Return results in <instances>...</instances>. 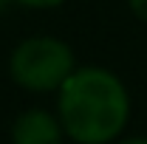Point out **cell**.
I'll return each instance as SVG.
<instances>
[{
    "mask_svg": "<svg viewBox=\"0 0 147 144\" xmlns=\"http://www.w3.org/2000/svg\"><path fill=\"white\" fill-rule=\"evenodd\" d=\"M14 144H62V124L48 110H26L11 127Z\"/></svg>",
    "mask_w": 147,
    "mask_h": 144,
    "instance_id": "cell-3",
    "label": "cell"
},
{
    "mask_svg": "<svg viewBox=\"0 0 147 144\" xmlns=\"http://www.w3.org/2000/svg\"><path fill=\"white\" fill-rule=\"evenodd\" d=\"M122 144H147V139L144 136H133V139H125Z\"/></svg>",
    "mask_w": 147,
    "mask_h": 144,
    "instance_id": "cell-6",
    "label": "cell"
},
{
    "mask_svg": "<svg viewBox=\"0 0 147 144\" xmlns=\"http://www.w3.org/2000/svg\"><path fill=\"white\" fill-rule=\"evenodd\" d=\"M9 71L26 90H59L74 73V51L57 37H31L14 48Z\"/></svg>",
    "mask_w": 147,
    "mask_h": 144,
    "instance_id": "cell-2",
    "label": "cell"
},
{
    "mask_svg": "<svg viewBox=\"0 0 147 144\" xmlns=\"http://www.w3.org/2000/svg\"><path fill=\"white\" fill-rule=\"evenodd\" d=\"M20 6H28V9H54L59 3H65V0H14Z\"/></svg>",
    "mask_w": 147,
    "mask_h": 144,
    "instance_id": "cell-4",
    "label": "cell"
},
{
    "mask_svg": "<svg viewBox=\"0 0 147 144\" xmlns=\"http://www.w3.org/2000/svg\"><path fill=\"white\" fill-rule=\"evenodd\" d=\"M127 3H130V9H133V14L147 23V0H127Z\"/></svg>",
    "mask_w": 147,
    "mask_h": 144,
    "instance_id": "cell-5",
    "label": "cell"
},
{
    "mask_svg": "<svg viewBox=\"0 0 147 144\" xmlns=\"http://www.w3.org/2000/svg\"><path fill=\"white\" fill-rule=\"evenodd\" d=\"M6 3H11V0H0V11H3V9H6Z\"/></svg>",
    "mask_w": 147,
    "mask_h": 144,
    "instance_id": "cell-7",
    "label": "cell"
},
{
    "mask_svg": "<svg viewBox=\"0 0 147 144\" xmlns=\"http://www.w3.org/2000/svg\"><path fill=\"white\" fill-rule=\"evenodd\" d=\"M57 110L62 133L76 144H110L130 119V93L108 68H74L59 88Z\"/></svg>",
    "mask_w": 147,
    "mask_h": 144,
    "instance_id": "cell-1",
    "label": "cell"
}]
</instances>
